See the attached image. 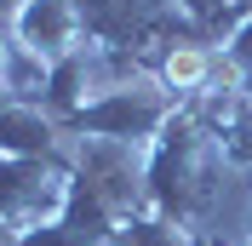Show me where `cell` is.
<instances>
[{
	"instance_id": "obj_1",
	"label": "cell",
	"mask_w": 252,
	"mask_h": 246,
	"mask_svg": "<svg viewBox=\"0 0 252 246\" xmlns=\"http://www.w3.org/2000/svg\"><path fill=\"white\" fill-rule=\"evenodd\" d=\"M63 34H69V12H63V0H34L29 12H23V40H29L34 52H40V46L58 52Z\"/></svg>"
},
{
	"instance_id": "obj_2",
	"label": "cell",
	"mask_w": 252,
	"mask_h": 246,
	"mask_svg": "<svg viewBox=\"0 0 252 246\" xmlns=\"http://www.w3.org/2000/svg\"><path fill=\"white\" fill-rule=\"evenodd\" d=\"M166 80H172V86H201V80H206V52L178 46L172 58H166Z\"/></svg>"
}]
</instances>
